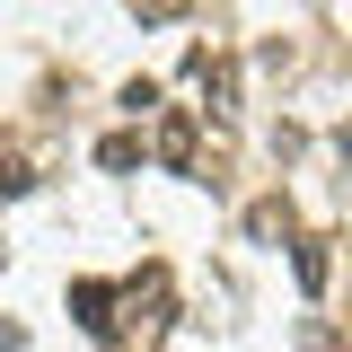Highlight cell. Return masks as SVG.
Returning a JSON list of instances; mask_svg holds the SVG:
<instances>
[{
	"mask_svg": "<svg viewBox=\"0 0 352 352\" xmlns=\"http://www.w3.org/2000/svg\"><path fill=\"white\" fill-rule=\"evenodd\" d=\"M344 159H352V124H344Z\"/></svg>",
	"mask_w": 352,
	"mask_h": 352,
	"instance_id": "cell-1",
	"label": "cell"
}]
</instances>
